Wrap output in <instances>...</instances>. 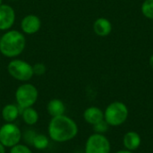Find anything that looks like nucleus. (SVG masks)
<instances>
[{"instance_id":"393cba45","label":"nucleus","mask_w":153,"mask_h":153,"mask_svg":"<svg viewBox=\"0 0 153 153\" xmlns=\"http://www.w3.org/2000/svg\"><path fill=\"white\" fill-rule=\"evenodd\" d=\"M3 3H2V0H0V4H2Z\"/></svg>"},{"instance_id":"ddd939ff","label":"nucleus","mask_w":153,"mask_h":153,"mask_svg":"<svg viewBox=\"0 0 153 153\" xmlns=\"http://www.w3.org/2000/svg\"><path fill=\"white\" fill-rule=\"evenodd\" d=\"M22 109L18 107L17 104H6L3 108L1 112L2 118L5 123H14L19 116L21 115Z\"/></svg>"},{"instance_id":"0eeeda50","label":"nucleus","mask_w":153,"mask_h":153,"mask_svg":"<svg viewBox=\"0 0 153 153\" xmlns=\"http://www.w3.org/2000/svg\"><path fill=\"white\" fill-rule=\"evenodd\" d=\"M111 143L105 134H92L86 140L84 153H110Z\"/></svg>"},{"instance_id":"39448f33","label":"nucleus","mask_w":153,"mask_h":153,"mask_svg":"<svg viewBox=\"0 0 153 153\" xmlns=\"http://www.w3.org/2000/svg\"><path fill=\"white\" fill-rule=\"evenodd\" d=\"M39 98L38 89L31 83L24 82L21 84L15 91V100L18 107L22 109L33 107Z\"/></svg>"},{"instance_id":"6ab92c4d","label":"nucleus","mask_w":153,"mask_h":153,"mask_svg":"<svg viewBox=\"0 0 153 153\" xmlns=\"http://www.w3.org/2000/svg\"><path fill=\"white\" fill-rule=\"evenodd\" d=\"M9 153H33L31 149L29 147V145L18 143L14 145L13 147L10 148Z\"/></svg>"},{"instance_id":"f03ea898","label":"nucleus","mask_w":153,"mask_h":153,"mask_svg":"<svg viewBox=\"0 0 153 153\" xmlns=\"http://www.w3.org/2000/svg\"><path fill=\"white\" fill-rule=\"evenodd\" d=\"M25 46V36L16 30H6L0 38V53L5 57H17L23 52Z\"/></svg>"},{"instance_id":"20e7f679","label":"nucleus","mask_w":153,"mask_h":153,"mask_svg":"<svg viewBox=\"0 0 153 153\" xmlns=\"http://www.w3.org/2000/svg\"><path fill=\"white\" fill-rule=\"evenodd\" d=\"M8 74L16 81L22 82H29L34 75L32 65L22 59L13 58L7 65Z\"/></svg>"},{"instance_id":"4be33fe9","label":"nucleus","mask_w":153,"mask_h":153,"mask_svg":"<svg viewBox=\"0 0 153 153\" xmlns=\"http://www.w3.org/2000/svg\"><path fill=\"white\" fill-rule=\"evenodd\" d=\"M115 153H134V152H131V151H128V150L124 149V150H119V151L116 152Z\"/></svg>"},{"instance_id":"f8f14e48","label":"nucleus","mask_w":153,"mask_h":153,"mask_svg":"<svg viewBox=\"0 0 153 153\" xmlns=\"http://www.w3.org/2000/svg\"><path fill=\"white\" fill-rule=\"evenodd\" d=\"M141 135L135 131H129L126 133V134L123 137V145L126 150L134 152L141 146Z\"/></svg>"},{"instance_id":"bb28decb","label":"nucleus","mask_w":153,"mask_h":153,"mask_svg":"<svg viewBox=\"0 0 153 153\" xmlns=\"http://www.w3.org/2000/svg\"><path fill=\"white\" fill-rule=\"evenodd\" d=\"M0 126H1V125H0Z\"/></svg>"},{"instance_id":"f3484780","label":"nucleus","mask_w":153,"mask_h":153,"mask_svg":"<svg viewBox=\"0 0 153 153\" xmlns=\"http://www.w3.org/2000/svg\"><path fill=\"white\" fill-rule=\"evenodd\" d=\"M141 11L144 17L153 20V0H144L142 4Z\"/></svg>"},{"instance_id":"a211bd4d","label":"nucleus","mask_w":153,"mask_h":153,"mask_svg":"<svg viewBox=\"0 0 153 153\" xmlns=\"http://www.w3.org/2000/svg\"><path fill=\"white\" fill-rule=\"evenodd\" d=\"M92 127H93V131H94L95 134H105L108 131V129H109L110 126H109V125L103 119V120H101L100 122H99V123L95 124L94 126H92Z\"/></svg>"},{"instance_id":"9d476101","label":"nucleus","mask_w":153,"mask_h":153,"mask_svg":"<svg viewBox=\"0 0 153 153\" xmlns=\"http://www.w3.org/2000/svg\"><path fill=\"white\" fill-rule=\"evenodd\" d=\"M82 117L87 124L91 126H94L95 124L104 119V111L98 107L91 106L87 108L83 111Z\"/></svg>"},{"instance_id":"6e6552de","label":"nucleus","mask_w":153,"mask_h":153,"mask_svg":"<svg viewBox=\"0 0 153 153\" xmlns=\"http://www.w3.org/2000/svg\"><path fill=\"white\" fill-rule=\"evenodd\" d=\"M15 18L14 9L11 5L6 4H0V30H9L13 26Z\"/></svg>"},{"instance_id":"4468645a","label":"nucleus","mask_w":153,"mask_h":153,"mask_svg":"<svg viewBox=\"0 0 153 153\" xmlns=\"http://www.w3.org/2000/svg\"><path fill=\"white\" fill-rule=\"evenodd\" d=\"M47 111L51 117H59L65 115V105L64 101L59 99H52L47 104Z\"/></svg>"},{"instance_id":"5701e85b","label":"nucleus","mask_w":153,"mask_h":153,"mask_svg":"<svg viewBox=\"0 0 153 153\" xmlns=\"http://www.w3.org/2000/svg\"><path fill=\"white\" fill-rule=\"evenodd\" d=\"M5 150H6V148L0 143V153H5L6 152Z\"/></svg>"},{"instance_id":"b1692460","label":"nucleus","mask_w":153,"mask_h":153,"mask_svg":"<svg viewBox=\"0 0 153 153\" xmlns=\"http://www.w3.org/2000/svg\"><path fill=\"white\" fill-rule=\"evenodd\" d=\"M149 64H150V66L153 69V55L151 56V57H150V59H149Z\"/></svg>"},{"instance_id":"423d86ee","label":"nucleus","mask_w":153,"mask_h":153,"mask_svg":"<svg viewBox=\"0 0 153 153\" xmlns=\"http://www.w3.org/2000/svg\"><path fill=\"white\" fill-rule=\"evenodd\" d=\"M22 133L14 123H5L0 126V143L5 148H12L20 143Z\"/></svg>"},{"instance_id":"412c9836","label":"nucleus","mask_w":153,"mask_h":153,"mask_svg":"<svg viewBox=\"0 0 153 153\" xmlns=\"http://www.w3.org/2000/svg\"><path fill=\"white\" fill-rule=\"evenodd\" d=\"M36 135V132L33 131V130H27L23 134H22V137L25 141V143L28 144V145H32V142H33V139Z\"/></svg>"},{"instance_id":"a878e982","label":"nucleus","mask_w":153,"mask_h":153,"mask_svg":"<svg viewBox=\"0 0 153 153\" xmlns=\"http://www.w3.org/2000/svg\"><path fill=\"white\" fill-rule=\"evenodd\" d=\"M10 1H17V0H10Z\"/></svg>"},{"instance_id":"9b49d317","label":"nucleus","mask_w":153,"mask_h":153,"mask_svg":"<svg viewBox=\"0 0 153 153\" xmlns=\"http://www.w3.org/2000/svg\"><path fill=\"white\" fill-rule=\"evenodd\" d=\"M93 31L99 37H107L112 31L111 22L104 17H100L93 22Z\"/></svg>"},{"instance_id":"1a4fd4ad","label":"nucleus","mask_w":153,"mask_h":153,"mask_svg":"<svg viewBox=\"0 0 153 153\" xmlns=\"http://www.w3.org/2000/svg\"><path fill=\"white\" fill-rule=\"evenodd\" d=\"M41 28V20L36 14L30 13L25 15L21 22L22 31L28 35L37 33Z\"/></svg>"},{"instance_id":"dca6fc26","label":"nucleus","mask_w":153,"mask_h":153,"mask_svg":"<svg viewBox=\"0 0 153 153\" xmlns=\"http://www.w3.org/2000/svg\"><path fill=\"white\" fill-rule=\"evenodd\" d=\"M50 138L43 134H36L33 142H32V147H34L36 150L43 151L46 150L49 145Z\"/></svg>"},{"instance_id":"2eb2a0df","label":"nucleus","mask_w":153,"mask_h":153,"mask_svg":"<svg viewBox=\"0 0 153 153\" xmlns=\"http://www.w3.org/2000/svg\"><path fill=\"white\" fill-rule=\"evenodd\" d=\"M21 116L23 122L27 126H34L39 122V115L33 107L22 108L21 111Z\"/></svg>"},{"instance_id":"7ed1b4c3","label":"nucleus","mask_w":153,"mask_h":153,"mask_svg":"<svg viewBox=\"0 0 153 153\" xmlns=\"http://www.w3.org/2000/svg\"><path fill=\"white\" fill-rule=\"evenodd\" d=\"M128 116V108L122 101H113L104 110V120L112 127L122 126L127 120Z\"/></svg>"},{"instance_id":"f257e3e1","label":"nucleus","mask_w":153,"mask_h":153,"mask_svg":"<svg viewBox=\"0 0 153 153\" xmlns=\"http://www.w3.org/2000/svg\"><path fill=\"white\" fill-rule=\"evenodd\" d=\"M76 122L66 115L52 117L48 126V134L55 143H67L74 139L78 134Z\"/></svg>"},{"instance_id":"aec40b11","label":"nucleus","mask_w":153,"mask_h":153,"mask_svg":"<svg viewBox=\"0 0 153 153\" xmlns=\"http://www.w3.org/2000/svg\"><path fill=\"white\" fill-rule=\"evenodd\" d=\"M32 68H33V73H34V75H43L46 71H47V68H46V65L42 63H37L35 64L34 65H32Z\"/></svg>"}]
</instances>
